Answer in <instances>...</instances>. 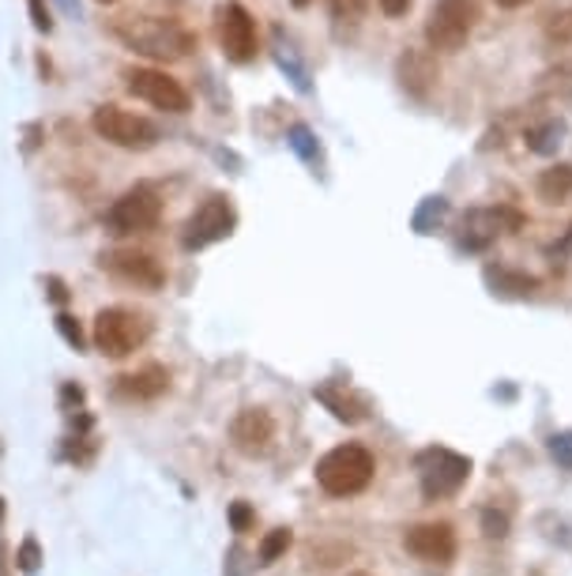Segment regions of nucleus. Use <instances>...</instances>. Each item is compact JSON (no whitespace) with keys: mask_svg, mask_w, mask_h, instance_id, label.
Segmentation results:
<instances>
[{"mask_svg":"<svg viewBox=\"0 0 572 576\" xmlns=\"http://www.w3.org/2000/svg\"><path fill=\"white\" fill-rule=\"evenodd\" d=\"M328 4H331V15H336V20L354 23V20H362L366 15L369 0H328Z\"/></svg>","mask_w":572,"mask_h":576,"instance_id":"obj_24","label":"nucleus"},{"mask_svg":"<svg viewBox=\"0 0 572 576\" xmlns=\"http://www.w3.org/2000/svg\"><path fill=\"white\" fill-rule=\"evenodd\" d=\"M15 565H20L23 573H39L42 569V546L34 535H27L20 543V551H15Z\"/></svg>","mask_w":572,"mask_h":576,"instance_id":"obj_23","label":"nucleus"},{"mask_svg":"<svg viewBox=\"0 0 572 576\" xmlns=\"http://www.w3.org/2000/svg\"><path fill=\"white\" fill-rule=\"evenodd\" d=\"M377 4H381V12L389 15V20H403L414 8V0H377Z\"/></svg>","mask_w":572,"mask_h":576,"instance_id":"obj_30","label":"nucleus"},{"mask_svg":"<svg viewBox=\"0 0 572 576\" xmlns=\"http://www.w3.org/2000/svg\"><path fill=\"white\" fill-rule=\"evenodd\" d=\"M550 452L558 456L561 463H565V468H572V434H558L550 441Z\"/></svg>","mask_w":572,"mask_h":576,"instance_id":"obj_29","label":"nucleus"},{"mask_svg":"<svg viewBox=\"0 0 572 576\" xmlns=\"http://www.w3.org/2000/svg\"><path fill=\"white\" fill-rule=\"evenodd\" d=\"M445 218H448V200L445 196H426L419 204V212H414L411 223H414V231L419 234H433L441 223H445Z\"/></svg>","mask_w":572,"mask_h":576,"instance_id":"obj_20","label":"nucleus"},{"mask_svg":"<svg viewBox=\"0 0 572 576\" xmlns=\"http://www.w3.org/2000/svg\"><path fill=\"white\" fill-rule=\"evenodd\" d=\"M561 136H565V121L561 117H547L542 125L528 128V148L534 154H553L561 148Z\"/></svg>","mask_w":572,"mask_h":576,"instance_id":"obj_19","label":"nucleus"},{"mask_svg":"<svg viewBox=\"0 0 572 576\" xmlns=\"http://www.w3.org/2000/svg\"><path fill=\"white\" fill-rule=\"evenodd\" d=\"M125 87L133 90L136 98H144L147 106L166 109V114H189V106H192L189 90L159 68H128Z\"/></svg>","mask_w":572,"mask_h":576,"instance_id":"obj_9","label":"nucleus"},{"mask_svg":"<svg viewBox=\"0 0 572 576\" xmlns=\"http://www.w3.org/2000/svg\"><path fill=\"white\" fill-rule=\"evenodd\" d=\"M373 452L366 445H339L317 460V487L331 498H354L373 482Z\"/></svg>","mask_w":572,"mask_h":576,"instance_id":"obj_2","label":"nucleus"},{"mask_svg":"<svg viewBox=\"0 0 572 576\" xmlns=\"http://www.w3.org/2000/svg\"><path fill=\"white\" fill-rule=\"evenodd\" d=\"M57 332L64 335V343H68L72 351H83V346H87V340H83V328L76 324V317L57 313Z\"/></svg>","mask_w":572,"mask_h":576,"instance_id":"obj_25","label":"nucleus"},{"mask_svg":"<svg viewBox=\"0 0 572 576\" xmlns=\"http://www.w3.org/2000/svg\"><path fill=\"white\" fill-rule=\"evenodd\" d=\"M317 399L331 410V415L339 418V423H350V426H354V423H362V418H366V404H362V399H354L350 392L336 388V384H320V388H317Z\"/></svg>","mask_w":572,"mask_h":576,"instance_id":"obj_17","label":"nucleus"},{"mask_svg":"<svg viewBox=\"0 0 572 576\" xmlns=\"http://www.w3.org/2000/svg\"><path fill=\"white\" fill-rule=\"evenodd\" d=\"M234 226H237V212H234V204H230V196H208L197 212L184 218L181 249L184 253L208 249V245H215L234 234Z\"/></svg>","mask_w":572,"mask_h":576,"instance_id":"obj_7","label":"nucleus"},{"mask_svg":"<svg viewBox=\"0 0 572 576\" xmlns=\"http://www.w3.org/2000/svg\"><path fill=\"white\" fill-rule=\"evenodd\" d=\"M486 282L494 287V295H531L539 287V279L528 276V271H516V268H486Z\"/></svg>","mask_w":572,"mask_h":576,"instance_id":"obj_18","label":"nucleus"},{"mask_svg":"<svg viewBox=\"0 0 572 576\" xmlns=\"http://www.w3.org/2000/svg\"><path fill=\"white\" fill-rule=\"evenodd\" d=\"M347 576H373V573H347Z\"/></svg>","mask_w":572,"mask_h":576,"instance_id":"obj_36","label":"nucleus"},{"mask_svg":"<svg viewBox=\"0 0 572 576\" xmlns=\"http://www.w3.org/2000/svg\"><path fill=\"white\" fill-rule=\"evenodd\" d=\"M534 192L547 204H565L572 196V162H553V167L542 170L539 181H534Z\"/></svg>","mask_w":572,"mask_h":576,"instance_id":"obj_16","label":"nucleus"},{"mask_svg":"<svg viewBox=\"0 0 572 576\" xmlns=\"http://www.w3.org/2000/svg\"><path fill=\"white\" fill-rule=\"evenodd\" d=\"M478 23V4L475 0H433L426 15V42L430 50L456 53L464 50L470 31Z\"/></svg>","mask_w":572,"mask_h":576,"instance_id":"obj_4","label":"nucleus"},{"mask_svg":"<svg viewBox=\"0 0 572 576\" xmlns=\"http://www.w3.org/2000/svg\"><path fill=\"white\" fill-rule=\"evenodd\" d=\"M290 546H294L290 527H275V532H267L264 543H261V565H275L286 551H290Z\"/></svg>","mask_w":572,"mask_h":576,"instance_id":"obj_21","label":"nucleus"},{"mask_svg":"<svg viewBox=\"0 0 572 576\" xmlns=\"http://www.w3.org/2000/svg\"><path fill=\"white\" fill-rule=\"evenodd\" d=\"M91 128H95L98 136H103L106 143H114V148H125V151H151L155 143H159V125L151 121V117H140V114H128V109L106 103L95 109V117H91Z\"/></svg>","mask_w":572,"mask_h":576,"instance_id":"obj_5","label":"nucleus"},{"mask_svg":"<svg viewBox=\"0 0 572 576\" xmlns=\"http://www.w3.org/2000/svg\"><path fill=\"white\" fill-rule=\"evenodd\" d=\"M547 39L558 45L572 42V8H561V12L547 15Z\"/></svg>","mask_w":572,"mask_h":576,"instance_id":"obj_22","label":"nucleus"},{"mask_svg":"<svg viewBox=\"0 0 572 576\" xmlns=\"http://www.w3.org/2000/svg\"><path fill=\"white\" fill-rule=\"evenodd\" d=\"M253 524H256V512H253V505H245V501H234V505H230V527H234L237 535H245Z\"/></svg>","mask_w":572,"mask_h":576,"instance_id":"obj_26","label":"nucleus"},{"mask_svg":"<svg viewBox=\"0 0 572 576\" xmlns=\"http://www.w3.org/2000/svg\"><path fill=\"white\" fill-rule=\"evenodd\" d=\"M103 268L114 279L128 282V287H140V290H162L166 287V268L155 260L151 253L144 249H114L103 253Z\"/></svg>","mask_w":572,"mask_h":576,"instance_id":"obj_11","label":"nucleus"},{"mask_svg":"<svg viewBox=\"0 0 572 576\" xmlns=\"http://www.w3.org/2000/svg\"><path fill=\"white\" fill-rule=\"evenodd\" d=\"M12 557H8V543L0 538V576H12Z\"/></svg>","mask_w":572,"mask_h":576,"instance_id":"obj_32","label":"nucleus"},{"mask_svg":"<svg viewBox=\"0 0 572 576\" xmlns=\"http://www.w3.org/2000/svg\"><path fill=\"white\" fill-rule=\"evenodd\" d=\"M170 392V370L166 365H144L136 373L117 377V396L133 399V404H147V399H159Z\"/></svg>","mask_w":572,"mask_h":576,"instance_id":"obj_15","label":"nucleus"},{"mask_svg":"<svg viewBox=\"0 0 572 576\" xmlns=\"http://www.w3.org/2000/svg\"><path fill=\"white\" fill-rule=\"evenodd\" d=\"M497 8H505V12H516V8H523V4H531V0H494Z\"/></svg>","mask_w":572,"mask_h":576,"instance_id":"obj_34","label":"nucleus"},{"mask_svg":"<svg viewBox=\"0 0 572 576\" xmlns=\"http://www.w3.org/2000/svg\"><path fill=\"white\" fill-rule=\"evenodd\" d=\"M230 437L234 448L245 456H264L275 441V418L264 407H245L237 410V418L230 423Z\"/></svg>","mask_w":572,"mask_h":576,"instance_id":"obj_14","label":"nucleus"},{"mask_svg":"<svg viewBox=\"0 0 572 576\" xmlns=\"http://www.w3.org/2000/svg\"><path fill=\"white\" fill-rule=\"evenodd\" d=\"M162 218V200L155 189L147 185H136L128 189L125 196L114 200V207L106 212V231L117 234V237H128V234H147L155 231Z\"/></svg>","mask_w":572,"mask_h":576,"instance_id":"obj_8","label":"nucleus"},{"mask_svg":"<svg viewBox=\"0 0 572 576\" xmlns=\"http://www.w3.org/2000/svg\"><path fill=\"white\" fill-rule=\"evenodd\" d=\"M290 143L294 148H298L301 154H306V159H313V154H317V143H313V132L306 125H294L290 128Z\"/></svg>","mask_w":572,"mask_h":576,"instance_id":"obj_27","label":"nucleus"},{"mask_svg":"<svg viewBox=\"0 0 572 576\" xmlns=\"http://www.w3.org/2000/svg\"><path fill=\"white\" fill-rule=\"evenodd\" d=\"M45 287H50V298H53V301H64V298H68V290H64L61 279H45Z\"/></svg>","mask_w":572,"mask_h":576,"instance_id":"obj_33","label":"nucleus"},{"mask_svg":"<svg viewBox=\"0 0 572 576\" xmlns=\"http://www.w3.org/2000/svg\"><path fill=\"white\" fill-rule=\"evenodd\" d=\"M290 4H294V8H309L313 0H290Z\"/></svg>","mask_w":572,"mask_h":576,"instance_id":"obj_35","label":"nucleus"},{"mask_svg":"<svg viewBox=\"0 0 572 576\" xmlns=\"http://www.w3.org/2000/svg\"><path fill=\"white\" fill-rule=\"evenodd\" d=\"M31 20H34V26H39L42 34H50V31H53V20H50V12H45L42 0H31Z\"/></svg>","mask_w":572,"mask_h":576,"instance_id":"obj_31","label":"nucleus"},{"mask_svg":"<svg viewBox=\"0 0 572 576\" xmlns=\"http://www.w3.org/2000/svg\"><path fill=\"white\" fill-rule=\"evenodd\" d=\"M419 468H422V493H426L430 501L452 498V493L470 479V460L459 452H448V448H430V452H422Z\"/></svg>","mask_w":572,"mask_h":576,"instance_id":"obj_10","label":"nucleus"},{"mask_svg":"<svg viewBox=\"0 0 572 576\" xmlns=\"http://www.w3.org/2000/svg\"><path fill=\"white\" fill-rule=\"evenodd\" d=\"M395 79H400V90L414 103H430L433 90L441 84V64L430 50H403L395 57Z\"/></svg>","mask_w":572,"mask_h":576,"instance_id":"obj_12","label":"nucleus"},{"mask_svg":"<svg viewBox=\"0 0 572 576\" xmlns=\"http://www.w3.org/2000/svg\"><path fill=\"white\" fill-rule=\"evenodd\" d=\"M151 335V317L128 306H109L95 317V346L106 359H128Z\"/></svg>","mask_w":572,"mask_h":576,"instance_id":"obj_3","label":"nucleus"},{"mask_svg":"<svg viewBox=\"0 0 572 576\" xmlns=\"http://www.w3.org/2000/svg\"><path fill=\"white\" fill-rule=\"evenodd\" d=\"M483 527H486V535L490 538H505V532H509V516H501V512H486Z\"/></svg>","mask_w":572,"mask_h":576,"instance_id":"obj_28","label":"nucleus"},{"mask_svg":"<svg viewBox=\"0 0 572 576\" xmlns=\"http://www.w3.org/2000/svg\"><path fill=\"white\" fill-rule=\"evenodd\" d=\"M114 34L128 50L155 61H181L197 50V34L178 20H166V15H128L114 26Z\"/></svg>","mask_w":572,"mask_h":576,"instance_id":"obj_1","label":"nucleus"},{"mask_svg":"<svg viewBox=\"0 0 572 576\" xmlns=\"http://www.w3.org/2000/svg\"><path fill=\"white\" fill-rule=\"evenodd\" d=\"M403 546H407V554H414L419 562L426 565H452V557H456V532H452L448 524H414L407 535H403Z\"/></svg>","mask_w":572,"mask_h":576,"instance_id":"obj_13","label":"nucleus"},{"mask_svg":"<svg viewBox=\"0 0 572 576\" xmlns=\"http://www.w3.org/2000/svg\"><path fill=\"white\" fill-rule=\"evenodd\" d=\"M215 39L219 50L226 53V61L248 64L261 53V39H256V20L242 0H223L215 4Z\"/></svg>","mask_w":572,"mask_h":576,"instance_id":"obj_6","label":"nucleus"},{"mask_svg":"<svg viewBox=\"0 0 572 576\" xmlns=\"http://www.w3.org/2000/svg\"><path fill=\"white\" fill-rule=\"evenodd\" d=\"M98 4H117V0H98Z\"/></svg>","mask_w":572,"mask_h":576,"instance_id":"obj_37","label":"nucleus"}]
</instances>
